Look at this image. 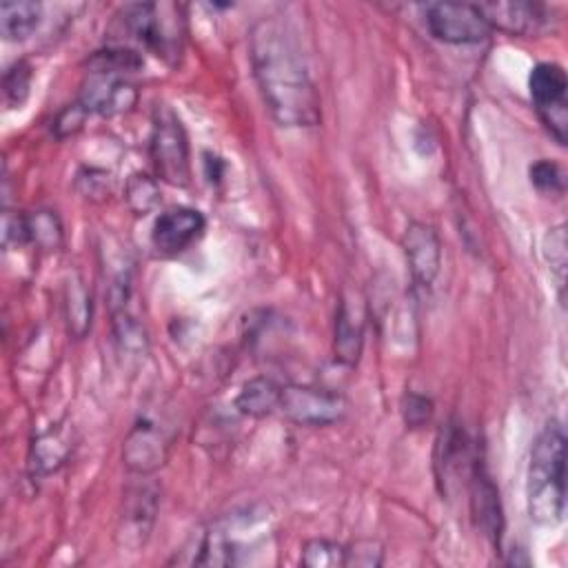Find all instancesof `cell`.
<instances>
[{
	"label": "cell",
	"mask_w": 568,
	"mask_h": 568,
	"mask_svg": "<svg viewBox=\"0 0 568 568\" xmlns=\"http://www.w3.org/2000/svg\"><path fill=\"white\" fill-rule=\"evenodd\" d=\"M477 7L490 31L499 29L510 36L537 33L548 22L546 9L532 2H481Z\"/></svg>",
	"instance_id": "obj_14"
},
{
	"label": "cell",
	"mask_w": 568,
	"mask_h": 568,
	"mask_svg": "<svg viewBox=\"0 0 568 568\" xmlns=\"http://www.w3.org/2000/svg\"><path fill=\"white\" fill-rule=\"evenodd\" d=\"M402 246L413 282L417 286H430L442 266V244L437 231L426 222H410L404 231Z\"/></svg>",
	"instance_id": "obj_11"
},
{
	"label": "cell",
	"mask_w": 568,
	"mask_h": 568,
	"mask_svg": "<svg viewBox=\"0 0 568 568\" xmlns=\"http://www.w3.org/2000/svg\"><path fill=\"white\" fill-rule=\"evenodd\" d=\"M428 31L448 44H475L488 38L490 27L477 4L433 2L426 7Z\"/></svg>",
	"instance_id": "obj_7"
},
{
	"label": "cell",
	"mask_w": 568,
	"mask_h": 568,
	"mask_svg": "<svg viewBox=\"0 0 568 568\" xmlns=\"http://www.w3.org/2000/svg\"><path fill=\"white\" fill-rule=\"evenodd\" d=\"M277 410L300 426H326L344 415L346 402L328 388L286 384L282 386Z\"/></svg>",
	"instance_id": "obj_6"
},
{
	"label": "cell",
	"mask_w": 568,
	"mask_h": 568,
	"mask_svg": "<svg viewBox=\"0 0 568 568\" xmlns=\"http://www.w3.org/2000/svg\"><path fill=\"white\" fill-rule=\"evenodd\" d=\"M2 229H4V246H22L29 244V226H27V215L22 213H13V211H4L2 217Z\"/></svg>",
	"instance_id": "obj_29"
},
{
	"label": "cell",
	"mask_w": 568,
	"mask_h": 568,
	"mask_svg": "<svg viewBox=\"0 0 568 568\" xmlns=\"http://www.w3.org/2000/svg\"><path fill=\"white\" fill-rule=\"evenodd\" d=\"M78 102L89 113L100 115H118L126 113L138 102L135 87L126 80V75L102 71V69H87V75L80 84Z\"/></svg>",
	"instance_id": "obj_8"
},
{
	"label": "cell",
	"mask_w": 568,
	"mask_h": 568,
	"mask_svg": "<svg viewBox=\"0 0 568 568\" xmlns=\"http://www.w3.org/2000/svg\"><path fill=\"white\" fill-rule=\"evenodd\" d=\"M135 293L129 277H118L109 288V308L115 342L122 351L140 353L146 348V333L135 311Z\"/></svg>",
	"instance_id": "obj_12"
},
{
	"label": "cell",
	"mask_w": 568,
	"mask_h": 568,
	"mask_svg": "<svg viewBox=\"0 0 568 568\" xmlns=\"http://www.w3.org/2000/svg\"><path fill=\"white\" fill-rule=\"evenodd\" d=\"M546 240L550 242V251L546 248L550 268L557 271L559 286H564V271H566V233H564V226L550 229V233H548Z\"/></svg>",
	"instance_id": "obj_30"
},
{
	"label": "cell",
	"mask_w": 568,
	"mask_h": 568,
	"mask_svg": "<svg viewBox=\"0 0 568 568\" xmlns=\"http://www.w3.org/2000/svg\"><path fill=\"white\" fill-rule=\"evenodd\" d=\"M149 155L160 182L171 186H186L191 182L189 138L182 120L166 104H158L153 111Z\"/></svg>",
	"instance_id": "obj_4"
},
{
	"label": "cell",
	"mask_w": 568,
	"mask_h": 568,
	"mask_svg": "<svg viewBox=\"0 0 568 568\" xmlns=\"http://www.w3.org/2000/svg\"><path fill=\"white\" fill-rule=\"evenodd\" d=\"M402 413H404V422L410 426V428H417V426H424L430 415H433V402L424 395H417V393H408L404 397V404H402Z\"/></svg>",
	"instance_id": "obj_28"
},
{
	"label": "cell",
	"mask_w": 568,
	"mask_h": 568,
	"mask_svg": "<svg viewBox=\"0 0 568 568\" xmlns=\"http://www.w3.org/2000/svg\"><path fill=\"white\" fill-rule=\"evenodd\" d=\"M530 182L541 193H564V173L557 162L539 160L530 166Z\"/></svg>",
	"instance_id": "obj_26"
},
{
	"label": "cell",
	"mask_w": 568,
	"mask_h": 568,
	"mask_svg": "<svg viewBox=\"0 0 568 568\" xmlns=\"http://www.w3.org/2000/svg\"><path fill=\"white\" fill-rule=\"evenodd\" d=\"M166 455L169 442L153 422L142 419L129 430L122 448V459L131 473L149 475L166 462Z\"/></svg>",
	"instance_id": "obj_13"
},
{
	"label": "cell",
	"mask_w": 568,
	"mask_h": 568,
	"mask_svg": "<svg viewBox=\"0 0 568 568\" xmlns=\"http://www.w3.org/2000/svg\"><path fill=\"white\" fill-rule=\"evenodd\" d=\"M280 393L282 386L275 379L257 375L242 386L240 395L235 397V408L248 417H266L277 410Z\"/></svg>",
	"instance_id": "obj_18"
},
{
	"label": "cell",
	"mask_w": 568,
	"mask_h": 568,
	"mask_svg": "<svg viewBox=\"0 0 568 568\" xmlns=\"http://www.w3.org/2000/svg\"><path fill=\"white\" fill-rule=\"evenodd\" d=\"M300 564L306 568H337L344 566V546L331 539H308L302 546Z\"/></svg>",
	"instance_id": "obj_23"
},
{
	"label": "cell",
	"mask_w": 568,
	"mask_h": 568,
	"mask_svg": "<svg viewBox=\"0 0 568 568\" xmlns=\"http://www.w3.org/2000/svg\"><path fill=\"white\" fill-rule=\"evenodd\" d=\"M528 91L535 104V111L548 133L559 142L566 144V129H568V80L564 67L557 62H539L532 67L528 75Z\"/></svg>",
	"instance_id": "obj_5"
},
{
	"label": "cell",
	"mask_w": 568,
	"mask_h": 568,
	"mask_svg": "<svg viewBox=\"0 0 568 568\" xmlns=\"http://www.w3.org/2000/svg\"><path fill=\"white\" fill-rule=\"evenodd\" d=\"M364 331H366V302L357 291H344L335 313L333 353L337 362H342L344 366L357 364L364 346Z\"/></svg>",
	"instance_id": "obj_10"
},
{
	"label": "cell",
	"mask_w": 568,
	"mask_h": 568,
	"mask_svg": "<svg viewBox=\"0 0 568 568\" xmlns=\"http://www.w3.org/2000/svg\"><path fill=\"white\" fill-rule=\"evenodd\" d=\"M71 439L69 435L60 428V426H51L49 430H44L42 435H38L31 444V453H29V468L33 475H49L53 470H58L64 459L71 453Z\"/></svg>",
	"instance_id": "obj_17"
},
{
	"label": "cell",
	"mask_w": 568,
	"mask_h": 568,
	"mask_svg": "<svg viewBox=\"0 0 568 568\" xmlns=\"http://www.w3.org/2000/svg\"><path fill=\"white\" fill-rule=\"evenodd\" d=\"M204 229L206 220L197 209L173 206L158 215L151 231V244L160 255L173 257L186 251L204 233Z\"/></svg>",
	"instance_id": "obj_9"
},
{
	"label": "cell",
	"mask_w": 568,
	"mask_h": 568,
	"mask_svg": "<svg viewBox=\"0 0 568 568\" xmlns=\"http://www.w3.org/2000/svg\"><path fill=\"white\" fill-rule=\"evenodd\" d=\"M29 89H31V67L24 60L13 62L4 75H2V93H4V102L16 109L22 106L24 100L29 98Z\"/></svg>",
	"instance_id": "obj_24"
},
{
	"label": "cell",
	"mask_w": 568,
	"mask_h": 568,
	"mask_svg": "<svg viewBox=\"0 0 568 568\" xmlns=\"http://www.w3.org/2000/svg\"><path fill=\"white\" fill-rule=\"evenodd\" d=\"M384 561V548L375 539H357L351 546H344V566L377 568Z\"/></svg>",
	"instance_id": "obj_25"
},
{
	"label": "cell",
	"mask_w": 568,
	"mask_h": 568,
	"mask_svg": "<svg viewBox=\"0 0 568 568\" xmlns=\"http://www.w3.org/2000/svg\"><path fill=\"white\" fill-rule=\"evenodd\" d=\"M528 515L539 526H557L566 513V435L550 419L537 435L526 475Z\"/></svg>",
	"instance_id": "obj_2"
},
{
	"label": "cell",
	"mask_w": 568,
	"mask_h": 568,
	"mask_svg": "<svg viewBox=\"0 0 568 568\" xmlns=\"http://www.w3.org/2000/svg\"><path fill=\"white\" fill-rule=\"evenodd\" d=\"M470 510L477 526L484 530V535L495 544H499V537H501L499 493L479 462H475L470 470Z\"/></svg>",
	"instance_id": "obj_15"
},
{
	"label": "cell",
	"mask_w": 568,
	"mask_h": 568,
	"mask_svg": "<svg viewBox=\"0 0 568 568\" xmlns=\"http://www.w3.org/2000/svg\"><path fill=\"white\" fill-rule=\"evenodd\" d=\"M42 18V4L31 0H4L0 4V33L4 40L29 38Z\"/></svg>",
	"instance_id": "obj_19"
},
{
	"label": "cell",
	"mask_w": 568,
	"mask_h": 568,
	"mask_svg": "<svg viewBox=\"0 0 568 568\" xmlns=\"http://www.w3.org/2000/svg\"><path fill=\"white\" fill-rule=\"evenodd\" d=\"M64 308H67L69 331L75 337H82L91 326V297L80 280H73L67 284Z\"/></svg>",
	"instance_id": "obj_21"
},
{
	"label": "cell",
	"mask_w": 568,
	"mask_h": 568,
	"mask_svg": "<svg viewBox=\"0 0 568 568\" xmlns=\"http://www.w3.org/2000/svg\"><path fill=\"white\" fill-rule=\"evenodd\" d=\"M155 519V495L149 488H135L126 497L124 513L120 517L118 541L122 548H140L144 546L151 526Z\"/></svg>",
	"instance_id": "obj_16"
},
{
	"label": "cell",
	"mask_w": 568,
	"mask_h": 568,
	"mask_svg": "<svg viewBox=\"0 0 568 568\" xmlns=\"http://www.w3.org/2000/svg\"><path fill=\"white\" fill-rule=\"evenodd\" d=\"M124 200L135 215L151 213L160 204L158 178L149 173H133L124 184Z\"/></svg>",
	"instance_id": "obj_20"
},
{
	"label": "cell",
	"mask_w": 568,
	"mask_h": 568,
	"mask_svg": "<svg viewBox=\"0 0 568 568\" xmlns=\"http://www.w3.org/2000/svg\"><path fill=\"white\" fill-rule=\"evenodd\" d=\"M248 51L271 118L280 126H315L320 122V95L291 24L280 16L260 18L251 29Z\"/></svg>",
	"instance_id": "obj_1"
},
{
	"label": "cell",
	"mask_w": 568,
	"mask_h": 568,
	"mask_svg": "<svg viewBox=\"0 0 568 568\" xmlns=\"http://www.w3.org/2000/svg\"><path fill=\"white\" fill-rule=\"evenodd\" d=\"M29 244H36L47 251H55L62 244V224L53 211H33L27 215Z\"/></svg>",
	"instance_id": "obj_22"
},
{
	"label": "cell",
	"mask_w": 568,
	"mask_h": 568,
	"mask_svg": "<svg viewBox=\"0 0 568 568\" xmlns=\"http://www.w3.org/2000/svg\"><path fill=\"white\" fill-rule=\"evenodd\" d=\"M89 111L75 100L73 104H67L64 109L58 111L55 120H53V135L58 140H64V138H71L75 135L82 126H84V120H87Z\"/></svg>",
	"instance_id": "obj_27"
},
{
	"label": "cell",
	"mask_w": 568,
	"mask_h": 568,
	"mask_svg": "<svg viewBox=\"0 0 568 568\" xmlns=\"http://www.w3.org/2000/svg\"><path fill=\"white\" fill-rule=\"evenodd\" d=\"M115 27L120 36L140 42L166 64H180L186 40V18L180 4H126L115 16Z\"/></svg>",
	"instance_id": "obj_3"
}]
</instances>
